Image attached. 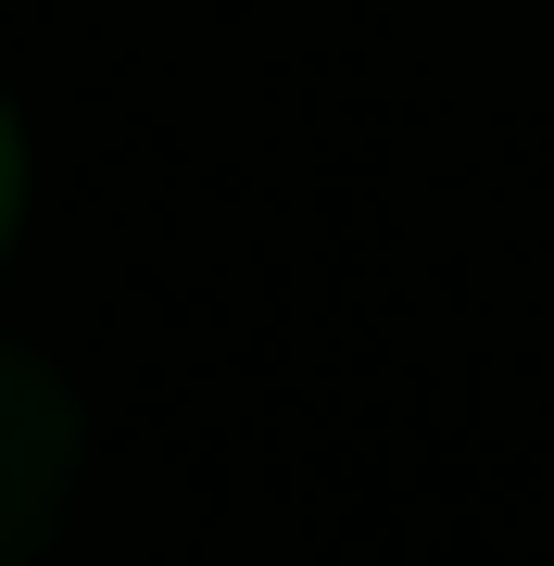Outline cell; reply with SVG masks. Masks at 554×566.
Listing matches in <instances>:
<instances>
[{
	"mask_svg": "<svg viewBox=\"0 0 554 566\" xmlns=\"http://www.w3.org/2000/svg\"><path fill=\"white\" fill-rule=\"evenodd\" d=\"M13 214H25V139H13V114H0V252H13Z\"/></svg>",
	"mask_w": 554,
	"mask_h": 566,
	"instance_id": "obj_2",
	"label": "cell"
},
{
	"mask_svg": "<svg viewBox=\"0 0 554 566\" xmlns=\"http://www.w3.org/2000/svg\"><path fill=\"white\" fill-rule=\"evenodd\" d=\"M63 491H76V403L39 353L0 340V566H25L63 528Z\"/></svg>",
	"mask_w": 554,
	"mask_h": 566,
	"instance_id": "obj_1",
	"label": "cell"
}]
</instances>
